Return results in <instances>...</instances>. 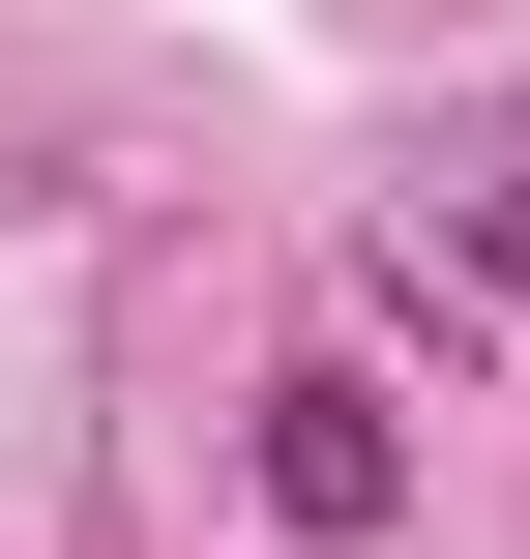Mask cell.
Returning <instances> with one entry per match:
<instances>
[{"label":"cell","mask_w":530,"mask_h":559,"mask_svg":"<svg viewBox=\"0 0 530 559\" xmlns=\"http://www.w3.org/2000/svg\"><path fill=\"white\" fill-rule=\"evenodd\" d=\"M236 472H266V531H413V413H384V383H354V354H295V383H266V442H236Z\"/></svg>","instance_id":"cell-1"},{"label":"cell","mask_w":530,"mask_h":559,"mask_svg":"<svg viewBox=\"0 0 530 559\" xmlns=\"http://www.w3.org/2000/svg\"><path fill=\"white\" fill-rule=\"evenodd\" d=\"M472 265H502V295H530V177H472Z\"/></svg>","instance_id":"cell-2"}]
</instances>
